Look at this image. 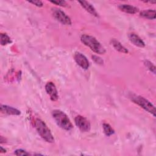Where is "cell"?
Wrapping results in <instances>:
<instances>
[{
  "mask_svg": "<svg viewBox=\"0 0 156 156\" xmlns=\"http://www.w3.org/2000/svg\"><path fill=\"white\" fill-rule=\"evenodd\" d=\"M132 101L142 108L152 114L154 116H155V108L154 105L147 99L143 96L135 95L132 97Z\"/></svg>",
  "mask_w": 156,
  "mask_h": 156,
  "instance_id": "obj_4",
  "label": "cell"
},
{
  "mask_svg": "<svg viewBox=\"0 0 156 156\" xmlns=\"http://www.w3.org/2000/svg\"><path fill=\"white\" fill-rule=\"evenodd\" d=\"M52 13L54 17L60 23L64 25H71V21L70 18L62 10L57 8L52 9Z\"/></svg>",
  "mask_w": 156,
  "mask_h": 156,
  "instance_id": "obj_5",
  "label": "cell"
},
{
  "mask_svg": "<svg viewBox=\"0 0 156 156\" xmlns=\"http://www.w3.org/2000/svg\"><path fill=\"white\" fill-rule=\"evenodd\" d=\"M35 129L40 136L48 143H54V138L45 122L40 119H36L34 123Z\"/></svg>",
  "mask_w": 156,
  "mask_h": 156,
  "instance_id": "obj_3",
  "label": "cell"
},
{
  "mask_svg": "<svg viewBox=\"0 0 156 156\" xmlns=\"http://www.w3.org/2000/svg\"><path fill=\"white\" fill-rule=\"evenodd\" d=\"M0 37H1L0 42H1V44L2 46H4L6 44H10L12 42L10 37L9 35H7L6 34L1 33L0 35Z\"/></svg>",
  "mask_w": 156,
  "mask_h": 156,
  "instance_id": "obj_15",
  "label": "cell"
},
{
  "mask_svg": "<svg viewBox=\"0 0 156 156\" xmlns=\"http://www.w3.org/2000/svg\"><path fill=\"white\" fill-rule=\"evenodd\" d=\"M0 152L1 153H5L6 152V150L5 149H4L2 147H0Z\"/></svg>",
  "mask_w": 156,
  "mask_h": 156,
  "instance_id": "obj_22",
  "label": "cell"
},
{
  "mask_svg": "<svg viewBox=\"0 0 156 156\" xmlns=\"http://www.w3.org/2000/svg\"><path fill=\"white\" fill-rule=\"evenodd\" d=\"M74 58L78 65L84 69H87L89 68L90 63L87 57L80 52H76L74 55Z\"/></svg>",
  "mask_w": 156,
  "mask_h": 156,
  "instance_id": "obj_7",
  "label": "cell"
},
{
  "mask_svg": "<svg viewBox=\"0 0 156 156\" xmlns=\"http://www.w3.org/2000/svg\"><path fill=\"white\" fill-rule=\"evenodd\" d=\"M29 3H31L37 7H42L43 5V2L41 1H29Z\"/></svg>",
  "mask_w": 156,
  "mask_h": 156,
  "instance_id": "obj_21",
  "label": "cell"
},
{
  "mask_svg": "<svg viewBox=\"0 0 156 156\" xmlns=\"http://www.w3.org/2000/svg\"><path fill=\"white\" fill-rule=\"evenodd\" d=\"M45 90L50 99L52 101H56L58 98V92L55 84L52 82H48L45 85Z\"/></svg>",
  "mask_w": 156,
  "mask_h": 156,
  "instance_id": "obj_8",
  "label": "cell"
},
{
  "mask_svg": "<svg viewBox=\"0 0 156 156\" xmlns=\"http://www.w3.org/2000/svg\"><path fill=\"white\" fill-rule=\"evenodd\" d=\"M14 154L16 155H29V153H28L27 151L21 149H18L15 151Z\"/></svg>",
  "mask_w": 156,
  "mask_h": 156,
  "instance_id": "obj_18",
  "label": "cell"
},
{
  "mask_svg": "<svg viewBox=\"0 0 156 156\" xmlns=\"http://www.w3.org/2000/svg\"><path fill=\"white\" fill-rule=\"evenodd\" d=\"M0 109L1 112L4 114L9 115H20L21 114V112L19 110L7 105L1 104Z\"/></svg>",
  "mask_w": 156,
  "mask_h": 156,
  "instance_id": "obj_9",
  "label": "cell"
},
{
  "mask_svg": "<svg viewBox=\"0 0 156 156\" xmlns=\"http://www.w3.org/2000/svg\"><path fill=\"white\" fill-rule=\"evenodd\" d=\"M51 3H53L54 4L62 6V7H65L66 6V2L65 1H50Z\"/></svg>",
  "mask_w": 156,
  "mask_h": 156,
  "instance_id": "obj_19",
  "label": "cell"
},
{
  "mask_svg": "<svg viewBox=\"0 0 156 156\" xmlns=\"http://www.w3.org/2000/svg\"><path fill=\"white\" fill-rule=\"evenodd\" d=\"M111 44L113 46V48L118 51L124 53V54H127L128 53V50L117 40L113 38L111 40Z\"/></svg>",
  "mask_w": 156,
  "mask_h": 156,
  "instance_id": "obj_13",
  "label": "cell"
},
{
  "mask_svg": "<svg viewBox=\"0 0 156 156\" xmlns=\"http://www.w3.org/2000/svg\"><path fill=\"white\" fill-rule=\"evenodd\" d=\"M80 40L83 44L89 47L91 51L96 54H104L105 52V49L104 46L96 38L91 35L87 34L82 35Z\"/></svg>",
  "mask_w": 156,
  "mask_h": 156,
  "instance_id": "obj_1",
  "label": "cell"
},
{
  "mask_svg": "<svg viewBox=\"0 0 156 156\" xmlns=\"http://www.w3.org/2000/svg\"><path fill=\"white\" fill-rule=\"evenodd\" d=\"M155 10H152V9H147L142 11L140 13V16L146 18V19H149V20H154L155 18Z\"/></svg>",
  "mask_w": 156,
  "mask_h": 156,
  "instance_id": "obj_14",
  "label": "cell"
},
{
  "mask_svg": "<svg viewBox=\"0 0 156 156\" xmlns=\"http://www.w3.org/2000/svg\"><path fill=\"white\" fill-rule=\"evenodd\" d=\"M144 65H146V66L154 74L155 73V66L149 60H145L144 61Z\"/></svg>",
  "mask_w": 156,
  "mask_h": 156,
  "instance_id": "obj_17",
  "label": "cell"
},
{
  "mask_svg": "<svg viewBox=\"0 0 156 156\" xmlns=\"http://www.w3.org/2000/svg\"><path fill=\"white\" fill-rule=\"evenodd\" d=\"M79 3H80L81 6L83 9H85L88 12H89L90 14H91L92 15L95 16L96 17H98L99 16L98 13L96 12L94 7L90 2H88L87 1H79Z\"/></svg>",
  "mask_w": 156,
  "mask_h": 156,
  "instance_id": "obj_11",
  "label": "cell"
},
{
  "mask_svg": "<svg viewBox=\"0 0 156 156\" xmlns=\"http://www.w3.org/2000/svg\"><path fill=\"white\" fill-rule=\"evenodd\" d=\"M75 124L77 127L83 132L90 131L91 126L88 119L83 116L77 115L74 119Z\"/></svg>",
  "mask_w": 156,
  "mask_h": 156,
  "instance_id": "obj_6",
  "label": "cell"
},
{
  "mask_svg": "<svg viewBox=\"0 0 156 156\" xmlns=\"http://www.w3.org/2000/svg\"><path fill=\"white\" fill-rule=\"evenodd\" d=\"M118 8L122 12L130 14H135L139 11L138 8L129 4H120Z\"/></svg>",
  "mask_w": 156,
  "mask_h": 156,
  "instance_id": "obj_12",
  "label": "cell"
},
{
  "mask_svg": "<svg viewBox=\"0 0 156 156\" xmlns=\"http://www.w3.org/2000/svg\"><path fill=\"white\" fill-rule=\"evenodd\" d=\"M128 37L129 40L135 46L140 47V48H143L145 46L144 42L143 40L136 34L135 33H130L128 35Z\"/></svg>",
  "mask_w": 156,
  "mask_h": 156,
  "instance_id": "obj_10",
  "label": "cell"
},
{
  "mask_svg": "<svg viewBox=\"0 0 156 156\" xmlns=\"http://www.w3.org/2000/svg\"><path fill=\"white\" fill-rule=\"evenodd\" d=\"M52 115L57 124L63 129L70 130L73 128V125L68 116L60 110H54L52 112Z\"/></svg>",
  "mask_w": 156,
  "mask_h": 156,
  "instance_id": "obj_2",
  "label": "cell"
},
{
  "mask_svg": "<svg viewBox=\"0 0 156 156\" xmlns=\"http://www.w3.org/2000/svg\"><path fill=\"white\" fill-rule=\"evenodd\" d=\"M102 126H103L104 132L107 136H109L115 133V130H113V129L112 127V126L109 124L104 123Z\"/></svg>",
  "mask_w": 156,
  "mask_h": 156,
  "instance_id": "obj_16",
  "label": "cell"
},
{
  "mask_svg": "<svg viewBox=\"0 0 156 156\" xmlns=\"http://www.w3.org/2000/svg\"><path fill=\"white\" fill-rule=\"evenodd\" d=\"M92 58L93 59V60L96 63H98V64H103V60H102L101 58L96 56V55H92Z\"/></svg>",
  "mask_w": 156,
  "mask_h": 156,
  "instance_id": "obj_20",
  "label": "cell"
}]
</instances>
